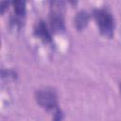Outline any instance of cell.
Masks as SVG:
<instances>
[{
  "label": "cell",
  "instance_id": "1",
  "mask_svg": "<svg viewBox=\"0 0 121 121\" xmlns=\"http://www.w3.org/2000/svg\"><path fill=\"white\" fill-rule=\"evenodd\" d=\"M93 15L99 27L100 32L104 36L112 38L113 35L114 22L111 13L105 9H95Z\"/></svg>",
  "mask_w": 121,
  "mask_h": 121
},
{
  "label": "cell",
  "instance_id": "2",
  "mask_svg": "<svg viewBox=\"0 0 121 121\" xmlns=\"http://www.w3.org/2000/svg\"><path fill=\"white\" fill-rule=\"evenodd\" d=\"M35 99L37 103L46 110H51L57 107L58 95L56 91L50 87H44L35 92Z\"/></svg>",
  "mask_w": 121,
  "mask_h": 121
},
{
  "label": "cell",
  "instance_id": "3",
  "mask_svg": "<svg viewBox=\"0 0 121 121\" xmlns=\"http://www.w3.org/2000/svg\"><path fill=\"white\" fill-rule=\"evenodd\" d=\"M63 12L60 11H51V14L49 16V22L51 28L55 32H60L64 30V23H63Z\"/></svg>",
  "mask_w": 121,
  "mask_h": 121
},
{
  "label": "cell",
  "instance_id": "4",
  "mask_svg": "<svg viewBox=\"0 0 121 121\" xmlns=\"http://www.w3.org/2000/svg\"><path fill=\"white\" fill-rule=\"evenodd\" d=\"M34 33L37 37L42 39L43 42H45V43L51 42V34H50V32H49V30H48V28H47V26L43 21H40L35 26Z\"/></svg>",
  "mask_w": 121,
  "mask_h": 121
},
{
  "label": "cell",
  "instance_id": "5",
  "mask_svg": "<svg viewBox=\"0 0 121 121\" xmlns=\"http://www.w3.org/2000/svg\"><path fill=\"white\" fill-rule=\"evenodd\" d=\"M88 21H89L88 12H86L85 10H81V11L78 12L77 15L75 16V19H74L76 28L78 30H81V29L85 28L86 26L88 25Z\"/></svg>",
  "mask_w": 121,
  "mask_h": 121
},
{
  "label": "cell",
  "instance_id": "6",
  "mask_svg": "<svg viewBox=\"0 0 121 121\" xmlns=\"http://www.w3.org/2000/svg\"><path fill=\"white\" fill-rule=\"evenodd\" d=\"M12 5H13V9H14V12H15L16 16L19 17V18L23 17L26 13V4H25V2L14 1V2H12Z\"/></svg>",
  "mask_w": 121,
  "mask_h": 121
},
{
  "label": "cell",
  "instance_id": "7",
  "mask_svg": "<svg viewBox=\"0 0 121 121\" xmlns=\"http://www.w3.org/2000/svg\"><path fill=\"white\" fill-rule=\"evenodd\" d=\"M17 78V75L12 70H2V78L7 79H15Z\"/></svg>",
  "mask_w": 121,
  "mask_h": 121
},
{
  "label": "cell",
  "instance_id": "8",
  "mask_svg": "<svg viewBox=\"0 0 121 121\" xmlns=\"http://www.w3.org/2000/svg\"><path fill=\"white\" fill-rule=\"evenodd\" d=\"M63 117V113L60 110H57L53 116V121H61Z\"/></svg>",
  "mask_w": 121,
  "mask_h": 121
},
{
  "label": "cell",
  "instance_id": "9",
  "mask_svg": "<svg viewBox=\"0 0 121 121\" xmlns=\"http://www.w3.org/2000/svg\"><path fill=\"white\" fill-rule=\"evenodd\" d=\"M9 3L8 2H1V13L3 14L4 11H5V9H6V6H8Z\"/></svg>",
  "mask_w": 121,
  "mask_h": 121
},
{
  "label": "cell",
  "instance_id": "10",
  "mask_svg": "<svg viewBox=\"0 0 121 121\" xmlns=\"http://www.w3.org/2000/svg\"><path fill=\"white\" fill-rule=\"evenodd\" d=\"M119 87H120V95H121V83H120V85H119Z\"/></svg>",
  "mask_w": 121,
  "mask_h": 121
}]
</instances>
